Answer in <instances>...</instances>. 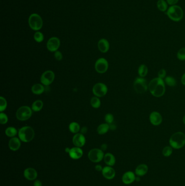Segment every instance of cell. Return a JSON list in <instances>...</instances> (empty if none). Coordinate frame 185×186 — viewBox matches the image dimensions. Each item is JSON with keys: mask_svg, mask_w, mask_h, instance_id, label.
<instances>
[{"mask_svg": "<svg viewBox=\"0 0 185 186\" xmlns=\"http://www.w3.org/2000/svg\"><path fill=\"white\" fill-rule=\"evenodd\" d=\"M164 81L165 84L169 87H175L177 85V81L172 76H166Z\"/></svg>", "mask_w": 185, "mask_h": 186, "instance_id": "cell-28", "label": "cell"}, {"mask_svg": "<svg viewBox=\"0 0 185 186\" xmlns=\"http://www.w3.org/2000/svg\"><path fill=\"white\" fill-rule=\"evenodd\" d=\"M91 105L93 107L95 108H99V107L101 106V100L99 99L98 97L97 96L95 97H93L90 101Z\"/></svg>", "mask_w": 185, "mask_h": 186, "instance_id": "cell-31", "label": "cell"}, {"mask_svg": "<svg viewBox=\"0 0 185 186\" xmlns=\"http://www.w3.org/2000/svg\"><path fill=\"white\" fill-rule=\"evenodd\" d=\"M60 45V41L59 38L52 37L49 39L47 43V48L50 52H56L59 49Z\"/></svg>", "mask_w": 185, "mask_h": 186, "instance_id": "cell-12", "label": "cell"}, {"mask_svg": "<svg viewBox=\"0 0 185 186\" xmlns=\"http://www.w3.org/2000/svg\"><path fill=\"white\" fill-rule=\"evenodd\" d=\"M166 14L170 20L175 22L180 21L183 18V10L180 7L177 5L171 6L167 11Z\"/></svg>", "mask_w": 185, "mask_h": 186, "instance_id": "cell-3", "label": "cell"}, {"mask_svg": "<svg viewBox=\"0 0 185 186\" xmlns=\"http://www.w3.org/2000/svg\"><path fill=\"white\" fill-rule=\"evenodd\" d=\"M18 135L22 142L28 143L33 140L35 132L32 127L26 126L19 130Z\"/></svg>", "mask_w": 185, "mask_h": 186, "instance_id": "cell-4", "label": "cell"}, {"mask_svg": "<svg viewBox=\"0 0 185 186\" xmlns=\"http://www.w3.org/2000/svg\"><path fill=\"white\" fill-rule=\"evenodd\" d=\"M69 151H70V149L68 148H67L65 149L66 152H68V153H69Z\"/></svg>", "mask_w": 185, "mask_h": 186, "instance_id": "cell-47", "label": "cell"}, {"mask_svg": "<svg viewBox=\"0 0 185 186\" xmlns=\"http://www.w3.org/2000/svg\"><path fill=\"white\" fill-rule=\"evenodd\" d=\"M168 4L170 6H173V5H176L177 3L179 2V0H166Z\"/></svg>", "mask_w": 185, "mask_h": 186, "instance_id": "cell-40", "label": "cell"}, {"mask_svg": "<svg viewBox=\"0 0 185 186\" xmlns=\"http://www.w3.org/2000/svg\"><path fill=\"white\" fill-rule=\"evenodd\" d=\"M21 140L17 137H13L11 138L9 142V147L11 150L15 151L19 150L21 146Z\"/></svg>", "mask_w": 185, "mask_h": 186, "instance_id": "cell-19", "label": "cell"}, {"mask_svg": "<svg viewBox=\"0 0 185 186\" xmlns=\"http://www.w3.org/2000/svg\"><path fill=\"white\" fill-rule=\"evenodd\" d=\"M8 121V116L5 113H3L1 112L0 114V123L2 125L6 124Z\"/></svg>", "mask_w": 185, "mask_h": 186, "instance_id": "cell-36", "label": "cell"}, {"mask_svg": "<svg viewBox=\"0 0 185 186\" xmlns=\"http://www.w3.org/2000/svg\"><path fill=\"white\" fill-rule=\"evenodd\" d=\"M55 78V73L51 70H47L42 74L40 80L42 85L48 86L53 82Z\"/></svg>", "mask_w": 185, "mask_h": 186, "instance_id": "cell-10", "label": "cell"}, {"mask_svg": "<svg viewBox=\"0 0 185 186\" xmlns=\"http://www.w3.org/2000/svg\"><path fill=\"white\" fill-rule=\"evenodd\" d=\"M169 144L172 148L180 149L185 145V135L182 132H177L173 134L169 139Z\"/></svg>", "mask_w": 185, "mask_h": 186, "instance_id": "cell-2", "label": "cell"}, {"mask_svg": "<svg viewBox=\"0 0 185 186\" xmlns=\"http://www.w3.org/2000/svg\"><path fill=\"white\" fill-rule=\"evenodd\" d=\"M88 159L91 162L98 163L104 159V154L103 151L99 149H93L91 150L88 154Z\"/></svg>", "mask_w": 185, "mask_h": 186, "instance_id": "cell-8", "label": "cell"}, {"mask_svg": "<svg viewBox=\"0 0 185 186\" xmlns=\"http://www.w3.org/2000/svg\"><path fill=\"white\" fill-rule=\"evenodd\" d=\"M42 183L39 180H36L34 183V186H42Z\"/></svg>", "mask_w": 185, "mask_h": 186, "instance_id": "cell-41", "label": "cell"}, {"mask_svg": "<svg viewBox=\"0 0 185 186\" xmlns=\"http://www.w3.org/2000/svg\"><path fill=\"white\" fill-rule=\"evenodd\" d=\"M148 89L151 95L154 97H161L166 92L164 80L158 77L152 79L148 85Z\"/></svg>", "mask_w": 185, "mask_h": 186, "instance_id": "cell-1", "label": "cell"}, {"mask_svg": "<svg viewBox=\"0 0 185 186\" xmlns=\"http://www.w3.org/2000/svg\"><path fill=\"white\" fill-rule=\"evenodd\" d=\"M107 145L106 144H103L102 146H101V150H102L103 151H105V150H107Z\"/></svg>", "mask_w": 185, "mask_h": 186, "instance_id": "cell-45", "label": "cell"}, {"mask_svg": "<svg viewBox=\"0 0 185 186\" xmlns=\"http://www.w3.org/2000/svg\"><path fill=\"white\" fill-rule=\"evenodd\" d=\"M95 169H96V170L98 171H102V170H103L102 167H101V165H96V166L95 167Z\"/></svg>", "mask_w": 185, "mask_h": 186, "instance_id": "cell-44", "label": "cell"}, {"mask_svg": "<svg viewBox=\"0 0 185 186\" xmlns=\"http://www.w3.org/2000/svg\"><path fill=\"white\" fill-rule=\"evenodd\" d=\"M177 58L181 61H185V47L179 50L177 53Z\"/></svg>", "mask_w": 185, "mask_h": 186, "instance_id": "cell-33", "label": "cell"}, {"mask_svg": "<svg viewBox=\"0 0 185 186\" xmlns=\"http://www.w3.org/2000/svg\"><path fill=\"white\" fill-rule=\"evenodd\" d=\"M98 47L99 51L103 53H105L109 50V42L105 39H102L98 42Z\"/></svg>", "mask_w": 185, "mask_h": 186, "instance_id": "cell-20", "label": "cell"}, {"mask_svg": "<svg viewBox=\"0 0 185 186\" xmlns=\"http://www.w3.org/2000/svg\"><path fill=\"white\" fill-rule=\"evenodd\" d=\"M148 72V68L145 64H141L138 68V74L141 77L145 78Z\"/></svg>", "mask_w": 185, "mask_h": 186, "instance_id": "cell-24", "label": "cell"}, {"mask_svg": "<svg viewBox=\"0 0 185 186\" xmlns=\"http://www.w3.org/2000/svg\"><path fill=\"white\" fill-rule=\"evenodd\" d=\"M173 148L170 146H165L162 150V154L164 157H169L172 154Z\"/></svg>", "mask_w": 185, "mask_h": 186, "instance_id": "cell-32", "label": "cell"}, {"mask_svg": "<svg viewBox=\"0 0 185 186\" xmlns=\"http://www.w3.org/2000/svg\"><path fill=\"white\" fill-rule=\"evenodd\" d=\"M108 62L104 58H101L98 59L95 63V69L97 72L100 74L105 73L108 69Z\"/></svg>", "mask_w": 185, "mask_h": 186, "instance_id": "cell-11", "label": "cell"}, {"mask_svg": "<svg viewBox=\"0 0 185 186\" xmlns=\"http://www.w3.org/2000/svg\"><path fill=\"white\" fill-rule=\"evenodd\" d=\"M109 126H110V129L111 130H115L116 129V125H115L114 124H109Z\"/></svg>", "mask_w": 185, "mask_h": 186, "instance_id": "cell-42", "label": "cell"}, {"mask_svg": "<svg viewBox=\"0 0 185 186\" xmlns=\"http://www.w3.org/2000/svg\"><path fill=\"white\" fill-rule=\"evenodd\" d=\"M105 120L108 124H111L114 120V115L111 113H107L105 115Z\"/></svg>", "mask_w": 185, "mask_h": 186, "instance_id": "cell-37", "label": "cell"}, {"mask_svg": "<svg viewBox=\"0 0 185 186\" xmlns=\"http://www.w3.org/2000/svg\"><path fill=\"white\" fill-rule=\"evenodd\" d=\"M87 127H83L82 130H81V132L82 134H84V133H86V132H87Z\"/></svg>", "mask_w": 185, "mask_h": 186, "instance_id": "cell-46", "label": "cell"}, {"mask_svg": "<svg viewBox=\"0 0 185 186\" xmlns=\"http://www.w3.org/2000/svg\"><path fill=\"white\" fill-rule=\"evenodd\" d=\"M44 106L43 102L41 100H38L33 102L32 104V110L34 112H39L41 110Z\"/></svg>", "mask_w": 185, "mask_h": 186, "instance_id": "cell-26", "label": "cell"}, {"mask_svg": "<svg viewBox=\"0 0 185 186\" xmlns=\"http://www.w3.org/2000/svg\"><path fill=\"white\" fill-rule=\"evenodd\" d=\"M183 123L185 125V115L183 116Z\"/></svg>", "mask_w": 185, "mask_h": 186, "instance_id": "cell-48", "label": "cell"}, {"mask_svg": "<svg viewBox=\"0 0 185 186\" xmlns=\"http://www.w3.org/2000/svg\"><path fill=\"white\" fill-rule=\"evenodd\" d=\"M148 167L145 164H141L138 165L135 169V174L139 176H143L147 173Z\"/></svg>", "mask_w": 185, "mask_h": 186, "instance_id": "cell-21", "label": "cell"}, {"mask_svg": "<svg viewBox=\"0 0 185 186\" xmlns=\"http://www.w3.org/2000/svg\"><path fill=\"white\" fill-rule=\"evenodd\" d=\"M69 154L71 159H78L83 156V151L80 148L76 146L74 148L71 149Z\"/></svg>", "mask_w": 185, "mask_h": 186, "instance_id": "cell-17", "label": "cell"}, {"mask_svg": "<svg viewBox=\"0 0 185 186\" xmlns=\"http://www.w3.org/2000/svg\"><path fill=\"white\" fill-rule=\"evenodd\" d=\"M93 91L96 96L103 97L107 93V86L103 83H98L93 87Z\"/></svg>", "mask_w": 185, "mask_h": 186, "instance_id": "cell-9", "label": "cell"}, {"mask_svg": "<svg viewBox=\"0 0 185 186\" xmlns=\"http://www.w3.org/2000/svg\"><path fill=\"white\" fill-rule=\"evenodd\" d=\"M102 174L105 179H107V180H111L115 178L116 173L112 168L109 166V167H105L103 168Z\"/></svg>", "mask_w": 185, "mask_h": 186, "instance_id": "cell-16", "label": "cell"}, {"mask_svg": "<svg viewBox=\"0 0 185 186\" xmlns=\"http://www.w3.org/2000/svg\"><path fill=\"white\" fill-rule=\"evenodd\" d=\"M38 174L35 169L32 168H28L24 171L25 178L30 181H33L37 178Z\"/></svg>", "mask_w": 185, "mask_h": 186, "instance_id": "cell-18", "label": "cell"}, {"mask_svg": "<svg viewBox=\"0 0 185 186\" xmlns=\"http://www.w3.org/2000/svg\"><path fill=\"white\" fill-rule=\"evenodd\" d=\"M72 142L76 147L81 148L85 144L86 140L82 133H76L73 137Z\"/></svg>", "mask_w": 185, "mask_h": 186, "instance_id": "cell-14", "label": "cell"}, {"mask_svg": "<svg viewBox=\"0 0 185 186\" xmlns=\"http://www.w3.org/2000/svg\"><path fill=\"white\" fill-rule=\"evenodd\" d=\"M55 57L57 61H61L63 59V55L62 53L60 51H57L55 52Z\"/></svg>", "mask_w": 185, "mask_h": 186, "instance_id": "cell-39", "label": "cell"}, {"mask_svg": "<svg viewBox=\"0 0 185 186\" xmlns=\"http://www.w3.org/2000/svg\"><path fill=\"white\" fill-rule=\"evenodd\" d=\"M69 131L73 133H78L80 130V125L76 122H72L69 125Z\"/></svg>", "mask_w": 185, "mask_h": 186, "instance_id": "cell-29", "label": "cell"}, {"mask_svg": "<svg viewBox=\"0 0 185 186\" xmlns=\"http://www.w3.org/2000/svg\"><path fill=\"white\" fill-rule=\"evenodd\" d=\"M157 7L161 12H164L168 10L167 2L164 0H159L157 2Z\"/></svg>", "mask_w": 185, "mask_h": 186, "instance_id": "cell-27", "label": "cell"}, {"mask_svg": "<svg viewBox=\"0 0 185 186\" xmlns=\"http://www.w3.org/2000/svg\"><path fill=\"white\" fill-rule=\"evenodd\" d=\"M136 180L135 174L132 171H127L122 176V181L124 184H130L134 182Z\"/></svg>", "mask_w": 185, "mask_h": 186, "instance_id": "cell-15", "label": "cell"}, {"mask_svg": "<svg viewBox=\"0 0 185 186\" xmlns=\"http://www.w3.org/2000/svg\"><path fill=\"white\" fill-rule=\"evenodd\" d=\"M162 116L160 113L156 111L151 112L149 115L150 122L154 126H159L162 122Z\"/></svg>", "mask_w": 185, "mask_h": 186, "instance_id": "cell-13", "label": "cell"}, {"mask_svg": "<svg viewBox=\"0 0 185 186\" xmlns=\"http://www.w3.org/2000/svg\"><path fill=\"white\" fill-rule=\"evenodd\" d=\"M7 102L6 100L4 99V97H0V112H3L7 108Z\"/></svg>", "mask_w": 185, "mask_h": 186, "instance_id": "cell-34", "label": "cell"}, {"mask_svg": "<svg viewBox=\"0 0 185 186\" xmlns=\"http://www.w3.org/2000/svg\"><path fill=\"white\" fill-rule=\"evenodd\" d=\"M110 130L109 124H102L99 125L97 128V132L99 135H104L107 133Z\"/></svg>", "mask_w": 185, "mask_h": 186, "instance_id": "cell-25", "label": "cell"}, {"mask_svg": "<svg viewBox=\"0 0 185 186\" xmlns=\"http://www.w3.org/2000/svg\"><path fill=\"white\" fill-rule=\"evenodd\" d=\"M181 81L182 84L185 86V73H184L181 77Z\"/></svg>", "mask_w": 185, "mask_h": 186, "instance_id": "cell-43", "label": "cell"}, {"mask_svg": "<svg viewBox=\"0 0 185 186\" xmlns=\"http://www.w3.org/2000/svg\"><path fill=\"white\" fill-rule=\"evenodd\" d=\"M32 115V110L27 106H22L17 110L16 113L17 118L20 121H26L29 119Z\"/></svg>", "mask_w": 185, "mask_h": 186, "instance_id": "cell-6", "label": "cell"}, {"mask_svg": "<svg viewBox=\"0 0 185 186\" xmlns=\"http://www.w3.org/2000/svg\"><path fill=\"white\" fill-rule=\"evenodd\" d=\"M158 77L164 79L166 78V77L167 72L164 69H161V70L158 72Z\"/></svg>", "mask_w": 185, "mask_h": 186, "instance_id": "cell-38", "label": "cell"}, {"mask_svg": "<svg viewBox=\"0 0 185 186\" xmlns=\"http://www.w3.org/2000/svg\"><path fill=\"white\" fill-rule=\"evenodd\" d=\"M148 85L147 81L145 78L141 77H138L135 78L134 82V89L137 93L142 94L145 93L148 89Z\"/></svg>", "mask_w": 185, "mask_h": 186, "instance_id": "cell-5", "label": "cell"}, {"mask_svg": "<svg viewBox=\"0 0 185 186\" xmlns=\"http://www.w3.org/2000/svg\"><path fill=\"white\" fill-rule=\"evenodd\" d=\"M30 27L34 31L40 30L43 25L42 18L37 14H32L28 19Z\"/></svg>", "mask_w": 185, "mask_h": 186, "instance_id": "cell-7", "label": "cell"}, {"mask_svg": "<svg viewBox=\"0 0 185 186\" xmlns=\"http://www.w3.org/2000/svg\"><path fill=\"white\" fill-rule=\"evenodd\" d=\"M17 134V131L14 127H9L6 130V135L9 137H14Z\"/></svg>", "mask_w": 185, "mask_h": 186, "instance_id": "cell-30", "label": "cell"}, {"mask_svg": "<svg viewBox=\"0 0 185 186\" xmlns=\"http://www.w3.org/2000/svg\"><path fill=\"white\" fill-rule=\"evenodd\" d=\"M34 38L36 42H42L44 39V35L41 32H36L34 35Z\"/></svg>", "mask_w": 185, "mask_h": 186, "instance_id": "cell-35", "label": "cell"}, {"mask_svg": "<svg viewBox=\"0 0 185 186\" xmlns=\"http://www.w3.org/2000/svg\"><path fill=\"white\" fill-rule=\"evenodd\" d=\"M104 161L109 166H113L116 162V159L113 154L110 153H107L104 155Z\"/></svg>", "mask_w": 185, "mask_h": 186, "instance_id": "cell-22", "label": "cell"}, {"mask_svg": "<svg viewBox=\"0 0 185 186\" xmlns=\"http://www.w3.org/2000/svg\"><path fill=\"white\" fill-rule=\"evenodd\" d=\"M45 91V87L41 84H36L32 87V91L36 95H40Z\"/></svg>", "mask_w": 185, "mask_h": 186, "instance_id": "cell-23", "label": "cell"}]
</instances>
